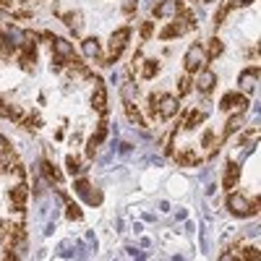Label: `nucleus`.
I'll use <instances>...</instances> for the list:
<instances>
[{
  "mask_svg": "<svg viewBox=\"0 0 261 261\" xmlns=\"http://www.w3.org/2000/svg\"><path fill=\"white\" fill-rule=\"evenodd\" d=\"M178 13H180L178 21H172V24L162 27L160 39H175V37H180V34H186V32H191V29L196 27V18H193V13H191L188 8H180Z\"/></svg>",
  "mask_w": 261,
  "mask_h": 261,
  "instance_id": "obj_1",
  "label": "nucleus"
},
{
  "mask_svg": "<svg viewBox=\"0 0 261 261\" xmlns=\"http://www.w3.org/2000/svg\"><path fill=\"white\" fill-rule=\"evenodd\" d=\"M128 37H130V29H128V27H120L118 32H113V37H110V50H107V63H115V60L123 55V50L128 47Z\"/></svg>",
  "mask_w": 261,
  "mask_h": 261,
  "instance_id": "obj_2",
  "label": "nucleus"
},
{
  "mask_svg": "<svg viewBox=\"0 0 261 261\" xmlns=\"http://www.w3.org/2000/svg\"><path fill=\"white\" fill-rule=\"evenodd\" d=\"M227 209L235 217H253L256 214V204H251L246 199V193H230L227 196Z\"/></svg>",
  "mask_w": 261,
  "mask_h": 261,
  "instance_id": "obj_3",
  "label": "nucleus"
},
{
  "mask_svg": "<svg viewBox=\"0 0 261 261\" xmlns=\"http://www.w3.org/2000/svg\"><path fill=\"white\" fill-rule=\"evenodd\" d=\"M204 60H206V53H204V45H191L188 47V53H186V58H183V65H186V71L188 73H196L199 68H204Z\"/></svg>",
  "mask_w": 261,
  "mask_h": 261,
  "instance_id": "obj_4",
  "label": "nucleus"
},
{
  "mask_svg": "<svg viewBox=\"0 0 261 261\" xmlns=\"http://www.w3.org/2000/svg\"><path fill=\"white\" fill-rule=\"evenodd\" d=\"M178 110H180L178 97H172V94H160V97H157V118L170 120V118L178 115Z\"/></svg>",
  "mask_w": 261,
  "mask_h": 261,
  "instance_id": "obj_5",
  "label": "nucleus"
},
{
  "mask_svg": "<svg viewBox=\"0 0 261 261\" xmlns=\"http://www.w3.org/2000/svg\"><path fill=\"white\" fill-rule=\"evenodd\" d=\"M73 188H76V193L81 196V199L89 201L92 206H99V204H102V193H99L97 188H92V183L86 180V178H76Z\"/></svg>",
  "mask_w": 261,
  "mask_h": 261,
  "instance_id": "obj_6",
  "label": "nucleus"
},
{
  "mask_svg": "<svg viewBox=\"0 0 261 261\" xmlns=\"http://www.w3.org/2000/svg\"><path fill=\"white\" fill-rule=\"evenodd\" d=\"M222 110H238V113H243L248 110V97L246 94H225L222 102H220Z\"/></svg>",
  "mask_w": 261,
  "mask_h": 261,
  "instance_id": "obj_7",
  "label": "nucleus"
},
{
  "mask_svg": "<svg viewBox=\"0 0 261 261\" xmlns=\"http://www.w3.org/2000/svg\"><path fill=\"white\" fill-rule=\"evenodd\" d=\"M37 58H39L37 47H21V50H18V55H16L18 65H21V68H24V71H34V65H37Z\"/></svg>",
  "mask_w": 261,
  "mask_h": 261,
  "instance_id": "obj_8",
  "label": "nucleus"
},
{
  "mask_svg": "<svg viewBox=\"0 0 261 261\" xmlns=\"http://www.w3.org/2000/svg\"><path fill=\"white\" fill-rule=\"evenodd\" d=\"M180 6H178V0H162V3L154 6V16L157 18H172V16H178Z\"/></svg>",
  "mask_w": 261,
  "mask_h": 261,
  "instance_id": "obj_9",
  "label": "nucleus"
},
{
  "mask_svg": "<svg viewBox=\"0 0 261 261\" xmlns=\"http://www.w3.org/2000/svg\"><path fill=\"white\" fill-rule=\"evenodd\" d=\"M256 81H258V68H248V71L241 73V79H238V86L243 89V94H248V92L256 89Z\"/></svg>",
  "mask_w": 261,
  "mask_h": 261,
  "instance_id": "obj_10",
  "label": "nucleus"
},
{
  "mask_svg": "<svg viewBox=\"0 0 261 261\" xmlns=\"http://www.w3.org/2000/svg\"><path fill=\"white\" fill-rule=\"evenodd\" d=\"M238 180H241V167H238V162H227L225 175H222V186L230 191V188H235Z\"/></svg>",
  "mask_w": 261,
  "mask_h": 261,
  "instance_id": "obj_11",
  "label": "nucleus"
},
{
  "mask_svg": "<svg viewBox=\"0 0 261 261\" xmlns=\"http://www.w3.org/2000/svg\"><path fill=\"white\" fill-rule=\"evenodd\" d=\"M204 118H206V110H199V107H193V110H188V115H186V120L180 123L178 130H188V128H193V125H199Z\"/></svg>",
  "mask_w": 261,
  "mask_h": 261,
  "instance_id": "obj_12",
  "label": "nucleus"
},
{
  "mask_svg": "<svg viewBox=\"0 0 261 261\" xmlns=\"http://www.w3.org/2000/svg\"><path fill=\"white\" fill-rule=\"evenodd\" d=\"M0 58L3 60H13L16 58V45L11 42V37L6 32H0Z\"/></svg>",
  "mask_w": 261,
  "mask_h": 261,
  "instance_id": "obj_13",
  "label": "nucleus"
},
{
  "mask_svg": "<svg viewBox=\"0 0 261 261\" xmlns=\"http://www.w3.org/2000/svg\"><path fill=\"white\" fill-rule=\"evenodd\" d=\"M53 53L63 60H73V47H71V42H65V39H53Z\"/></svg>",
  "mask_w": 261,
  "mask_h": 261,
  "instance_id": "obj_14",
  "label": "nucleus"
},
{
  "mask_svg": "<svg viewBox=\"0 0 261 261\" xmlns=\"http://www.w3.org/2000/svg\"><path fill=\"white\" fill-rule=\"evenodd\" d=\"M11 204L18 212H24V204H27V186L24 183H18L16 188H11Z\"/></svg>",
  "mask_w": 261,
  "mask_h": 261,
  "instance_id": "obj_15",
  "label": "nucleus"
},
{
  "mask_svg": "<svg viewBox=\"0 0 261 261\" xmlns=\"http://www.w3.org/2000/svg\"><path fill=\"white\" fill-rule=\"evenodd\" d=\"M105 139H107V128H105V123H102V125H99V130H97V134L89 139V144H86V154L94 157V154H97V146H99Z\"/></svg>",
  "mask_w": 261,
  "mask_h": 261,
  "instance_id": "obj_16",
  "label": "nucleus"
},
{
  "mask_svg": "<svg viewBox=\"0 0 261 261\" xmlns=\"http://www.w3.org/2000/svg\"><path fill=\"white\" fill-rule=\"evenodd\" d=\"M39 170H42V178H45L50 186H58V183L63 180V175H60V172H58L50 162H42V165H39Z\"/></svg>",
  "mask_w": 261,
  "mask_h": 261,
  "instance_id": "obj_17",
  "label": "nucleus"
},
{
  "mask_svg": "<svg viewBox=\"0 0 261 261\" xmlns=\"http://www.w3.org/2000/svg\"><path fill=\"white\" fill-rule=\"evenodd\" d=\"M214 84H217V76H214L212 71H204V73L199 76V81H196V86H199L201 94H209V92L214 89Z\"/></svg>",
  "mask_w": 261,
  "mask_h": 261,
  "instance_id": "obj_18",
  "label": "nucleus"
},
{
  "mask_svg": "<svg viewBox=\"0 0 261 261\" xmlns=\"http://www.w3.org/2000/svg\"><path fill=\"white\" fill-rule=\"evenodd\" d=\"M81 50H84V55H86V58H99V53H102V47H99V39H94V37L84 39Z\"/></svg>",
  "mask_w": 261,
  "mask_h": 261,
  "instance_id": "obj_19",
  "label": "nucleus"
},
{
  "mask_svg": "<svg viewBox=\"0 0 261 261\" xmlns=\"http://www.w3.org/2000/svg\"><path fill=\"white\" fill-rule=\"evenodd\" d=\"M222 50H225V45H222V39H217V37H212L209 39V45H206V60H214V58H220L222 55Z\"/></svg>",
  "mask_w": 261,
  "mask_h": 261,
  "instance_id": "obj_20",
  "label": "nucleus"
},
{
  "mask_svg": "<svg viewBox=\"0 0 261 261\" xmlns=\"http://www.w3.org/2000/svg\"><path fill=\"white\" fill-rule=\"evenodd\" d=\"M92 107H94V110H99V113H107V92L102 89V84L97 86V92L92 97Z\"/></svg>",
  "mask_w": 261,
  "mask_h": 261,
  "instance_id": "obj_21",
  "label": "nucleus"
},
{
  "mask_svg": "<svg viewBox=\"0 0 261 261\" xmlns=\"http://www.w3.org/2000/svg\"><path fill=\"white\" fill-rule=\"evenodd\" d=\"M60 18L65 21V27L68 29H73V32H81V24H84V18H81V13H60Z\"/></svg>",
  "mask_w": 261,
  "mask_h": 261,
  "instance_id": "obj_22",
  "label": "nucleus"
},
{
  "mask_svg": "<svg viewBox=\"0 0 261 261\" xmlns=\"http://www.w3.org/2000/svg\"><path fill=\"white\" fill-rule=\"evenodd\" d=\"M125 115H128V120H130V123L144 125V115L139 113V107H136L134 102H125Z\"/></svg>",
  "mask_w": 261,
  "mask_h": 261,
  "instance_id": "obj_23",
  "label": "nucleus"
},
{
  "mask_svg": "<svg viewBox=\"0 0 261 261\" xmlns=\"http://www.w3.org/2000/svg\"><path fill=\"white\" fill-rule=\"evenodd\" d=\"M178 162H180V165H186V167H191V165H199V162H201V157H199V154H193L191 149H183L180 154H178Z\"/></svg>",
  "mask_w": 261,
  "mask_h": 261,
  "instance_id": "obj_24",
  "label": "nucleus"
},
{
  "mask_svg": "<svg viewBox=\"0 0 261 261\" xmlns=\"http://www.w3.org/2000/svg\"><path fill=\"white\" fill-rule=\"evenodd\" d=\"M241 125H243V113H235V115L225 123V134H235Z\"/></svg>",
  "mask_w": 261,
  "mask_h": 261,
  "instance_id": "obj_25",
  "label": "nucleus"
},
{
  "mask_svg": "<svg viewBox=\"0 0 261 261\" xmlns=\"http://www.w3.org/2000/svg\"><path fill=\"white\" fill-rule=\"evenodd\" d=\"M160 71V63L157 60H146L144 63V71H141V79H154Z\"/></svg>",
  "mask_w": 261,
  "mask_h": 261,
  "instance_id": "obj_26",
  "label": "nucleus"
},
{
  "mask_svg": "<svg viewBox=\"0 0 261 261\" xmlns=\"http://www.w3.org/2000/svg\"><path fill=\"white\" fill-rule=\"evenodd\" d=\"M65 214H68V220H81V209L68 199V201H65Z\"/></svg>",
  "mask_w": 261,
  "mask_h": 261,
  "instance_id": "obj_27",
  "label": "nucleus"
},
{
  "mask_svg": "<svg viewBox=\"0 0 261 261\" xmlns=\"http://www.w3.org/2000/svg\"><path fill=\"white\" fill-rule=\"evenodd\" d=\"M241 261H258V248H256V246H248V248H243V256H241Z\"/></svg>",
  "mask_w": 261,
  "mask_h": 261,
  "instance_id": "obj_28",
  "label": "nucleus"
},
{
  "mask_svg": "<svg viewBox=\"0 0 261 261\" xmlns=\"http://www.w3.org/2000/svg\"><path fill=\"white\" fill-rule=\"evenodd\" d=\"M178 92H180V94H188V92H191V79H188V76H180V81H178Z\"/></svg>",
  "mask_w": 261,
  "mask_h": 261,
  "instance_id": "obj_29",
  "label": "nucleus"
},
{
  "mask_svg": "<svg viewBox=\"0 0 261 261\" xmlns=\"http://www.w3.org/2000/svg\"><path fill=\"white\" fill-rule=\"evenodd\" d=\"M151 34H154V24H151V21H146V24H141V39H149Z\"/></svg>",
  "mask_w": 261,
  "mask_h": 261,
  "instance_id": "obj_30",
  "label": "nucleus"
},
{
  "mask_svg": "<svg viewBox=\"0 0 261 261\" xmlns=\"http://www.w3.org/2000/svg\"><path fill=\"white\" fill-rule=\"evenodd\" d=\"M230 8H232V6H222L220 11H217V18H214V21H217V24H222V21H225V16L230 13Z\"/></svg>",
  "mask_w": 261,
  "mask_h": 261,
  "instance_id": "obj_31",
  "label": "nucleus"
},
{
  "mask_svg": "<svg viewBox=\"0 0 261 261\" xmlns=\"http://www.w3.org/2000/svg\"><path fill=\"white\" fill-rule=\"evenodd\" d=\"M65 167H68L71 172H76V175H79V162H76L73 157H68V160H65Z\"/></svg>",
  "mask_w": 261,
  "mask_h": 261,
  "instance_id": "obj_32",
  "label": "nucleus"
},
{
  "mask_svg": "<svg viewBox=\"0 0 261 261\" xmlns=\"http://www.w3.org/2000/svg\"><path fill=\"white\" fill-rule=\"evenodd\" d=\"M220 261H241V256H235L232 251H227V253H222V256H220Z\"/></svg>",
  "mask_w": 261,
  "mask_h": 261,
  "instance_id": "obj_33",
  "label": "nucleus"
},
{
  "mask_svg": "<svg viewBox=\"0 0 261 261\" xmlns=\"http://www.w3.org/2000/svg\"><path fill=\"white\" fill-rule=\"evenodd\" d=\"M212 141H214V136H212V134H209V130H206V134L201 136V144H204V146H209Z\"/></svg>",
  "mask_w": 261,
  "mask_h": 261,
  "instance_id": "obj_34",
  "label": "nucleus"
},
{
  "mask_svg": "<svg viewBox=\"0 0 261 261\" xmlns=\"http://www.w3.org/2000/svg\"><path fill=\"white\" fill-rule=\"evenodd\" d=\"M204 3H214V0H204Z\"/></svg>",
  "mask_w": 261,
  "mask_h": 261,
  "instance_id": "obj_35",
  "label": "nucleus"
},
{
  "mask_svg": "<svg viewBox=\"0 0 261 261\" xmlns=\"http://www.w3.org/2000/svg\"><path fill=\"white\" fill-rule=\"evenodd\" d=\"M0 107H3V99H0Z\"/></svg>",
  "mask_w": 261,
  "mask_h": 261,
  "instance_id": "obj_36",
  "label": "nucleus"
},
{
  "mask_svg": "<svg viewBox=\"0 0 261 261\" xmlns=\"http://www.w3.org/2000/svg\"><path fill=\"white\" fill-rule=\"evenodd\" d=\"M0 172H3V165H0Z\"/></svg>",
  "mask_w": 261,
  "mask_h": 261,
  "instance_id": "obj_37",
  "label": "nucleus"
}]
</instances>
